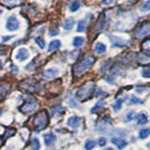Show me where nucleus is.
<instances>
[{
	"label": "nucleus",
	"instance_id": "a878e982",
	"mask_svg": "<svg viewBox=\"0 0 150 150\" xmlns=\"http://www.w3.org/2000/svg\"><path fill=\"white\" fill-rule=\"evenodd\" d=\"M36 42H37V44L40 46V49H43L44 47H45V40H44L43 38L38 37L37 39H36Z\"/></svg>",
	"mask_w": 150,
	"mask_h": 150
},
{
	"label": "nucleus",
	"instance_id": "ea45409f",
	"mask_svg": "<svg viewBox=\"0 0 150 150\" xmlns=\"http://www.w3.org/2000/svg\"><path fill=\"white\" fill-rule=\"evenodd\" d=\"M2 12H3V11H2V9H1V8H0V14H1Z\"/></svg>",
	"mask_w": 150,
	"mask_h": 150
},
{
	"label": "nucleus",
	"instance_id": "412c9836",
	"mask_svg": "<svg viewBox=\"0 0 150 150\" xmlns=\"http://www.w3.org/2000/svg\"><path fill=\"white\" fill-rule=\"evenodd\" d=\"M21 2H22V0H4V4L9 7L17 6V5H19Z\"/></svg>",
	"mask_w": 150,
	"mask_h": 150
},
{
	"label": "nucleus",
	"instance_id": "393cba45",
	"mask_svg": "<svg viewBox=\"0 0 150 150\" xmlns=\"http://www.w3.org/2000/svg\"><path fill=\"white\" fill-rule=\"evenodd\" d=\"M103 105H104V100H100L95 106H94V107L92 108L91 112H98V109H100V108L103 107Z\"/></svg>",
	"mask_w": 150,
	"mask_h": 150
},
{
	"label": "nucleus",
	"instance_id": "473e14b6",
	"mask_svg": "<svg viewBox=\"0 0 150 150\" xmlns=\"http://www.w3.org/2000/svg\"><path fill=\"white\" fill-rule=\"evenodd\" d=\"M98 144H100V146H104V145L106 144V139L103 138V137L100 138L98 139Z\"/></svg>",
	"mask_w": 150,
	"mask_h": 150
},
{
	"label": "nucleus",
	"instance_id": "b1692460",
	"mask_svg": "<svg viewBox=\"0 0 150 150\" xmlns=\"http://www.w3.org/2000/svg\"><path fill=\"white\" fill-rule=\"evenodd\" d=\"M125 98H118V100L115 101V103L114 104V109H115V111H118V110L121 109L122 103H123V101L125 100Z\"/></svg>",
	"mask_w": 150,
	"mask_h": 150
},
{
	"label": "nucleus",
	"instance_id": "4be33fe9",
	"mask_svg": "<svg viewBox=\"0 0 150 150\" xmlns=\"http://www.w3.org/2000/svg\"><path fill=\"white\" fill-rule=\"evenodd\" d=\"M149 134H150V129H144L140 131L139 136H140L141 139H145V138L148 137Z\"/></svg>",
	"mask_w": 150,
	"mask_h": 150
},
{
	"label": "nucleus",
	"instance_id": "9d476101",
	"mask_svg": "<svg viewBox=\"0 0 150 150\" xmlns=\"http://www.w3.org/2000/svg\"><path fill=\"white\" fill-rule=\"evenodd\" d=\"M95 52L98 54H104L106 53V45L102 42H98L95 45Z\"/></svg>",
	"mask_w": 150,
	"mask_h": 150
},
{
	"label": "nucleus",
	"instance_id": "c85d7f7f",
	"mask_svg": "<svg viewBox=\"0 0 150 150\" xmlns=\"http://www.w3.org/2000/svg\"><path fill=\"white\" fill-rule=\"evenodd\" d=\"M142 76L144 78H150V67H146L142 70Z\"/></svg>",
	"mask_w": 150,
	"mask_h": 150
},
{
	"label": "nucleus",
	"instance_id": "7c9ffc66",
	"mask_svg": "<svg viewBox=\"0 0 150 150\" xmlns=\"http://www.w3.org/2000/svg\"><path fill=\"white\" fill-rule=\"evenodd\" d=\"M58 33H59V30L57 29V28H51L50 31H49V35L51 37H54V36H56V35H58Z\"/></svg>",
	"mask_w": 150,
	"mask_h": 150
},
{
	"label": "nucleus",
	"instance_id": "e433bc0d",
	"mask_svg": "<svg viewBox=\"0 0 150 150\" xmlns=\"http://www.w3.org/2000/svg\"><path fill=\"white\" fill-rule=\"evenodd\" d=\"M2 68H3V65H2V61L0 60V70L2 69Z\"/></svg>",
	"mask_w": 150,
	"mask_h": 150
},
{
	"label": "nucleus",
	"instance_id": "423d86ee",
	"mask_svg": "<svg viewBox=\"0 0 150 150\" xmlns=\"http://www.w3.org/2000/svg\"><path fill=\"white\" fill-rule=\"evenodd\" d=\"M38 107V104L35 100H29V101H26L25 104H23L21 107V111L23 112H25V114H28V112H34Z\"/></svg>",
	"mask_w": 150,
	"mask_h": 150
},
{
	"label": "nucleus",
	"instance_id": "5701e85b",
	"mask_svg": "<svg viewBox=\"0 0 150 150\" xmlns=\"http://www.w3.org/2000/svg\"><path fill=\"white\" fill-rule=\"evenodd\" d=\"M141 11H150V0H146L141 5Z\"/></svg>",
	"mask_w": 150,
	"mask_h": 150
},
{
	"label": "nucleus",
	"instance_id": "2f4dec72",
	"mask_svg": "<svg viewBox=\"0 0 150 150\" xmlns=\"http://www.w3.org/2000/svg\"><path fill=\"white\" fill-rule=\"evenodd\" d=\"M32 142H33V144H34V149L35 150H39L40 147V144L39 140H38L37 138H34V139L32 140Z\"/></svg>",
	"mask_w": 150,
	"mask_h": 150
},
{
	"label": "nucleus",
	"instance_id": "58836bf2",
	"mask_svg": "<svg viewBox=\"0 0 150 150\" xmlns=\"http://www.w3.org/2000/svg\"><path fill=\"white\" fill-rule=\"evenodd\" d=\"M105 150H114L112 148H107V149H105Z\"/></svg>",
	"mask_w": 150,
	"mask_h": 150
},
{
	"label": "nucleus",
	"instance_id": "f8f14e48",
	"mask_svg": "<svg viewBox=\"0 0 150 150\" xmlns=\"http://www.w3.org/2000/svg\"><path fill=\"white\" fill-rule=\"evenodd\" d=\"M112 143L114 144H115L119 149H123L125 146H127V144H128L126 141L119 139V138H112Z\"/></svg>",
	"mask_w": 150,
	"mask_h": 150
},
{
	"label": "nucleus",
	"instance_id": "c9c22d12",
	"mask_svg": "<svg viewBox=\"0 0 150 150\" xmlns=\"http://www.w3.org/2000/svg\"><path fill=\"white\" fill-rule=\"evenodd\" d=\"M12 38V36H11V37H3V41H6V40H9V39H11Z\"/></svg>",
	"mask_w": 150,
	"mask_h": 150
},
{
	"label": "nucleus",
	"instance_id": "bb28decb",
	"mask_svg": "<svg viewBox=\"0 0 150 150\" xmlns=\"http://www.w3.org/2000/svg\"><path fill=\"white\" fill-rule=\"evenodd\" d=\"M95 145H96L95 141L89 140V141H87V142L86 143V145H84V147H86V150H91L92 148L95 147Z\"/></svg>",
	"mask_w": 150,
	"mask_h": 150
},
{
	"label": "nucleus",
	"instance_id": "72a5a7b5",
	"mask_svg": "<svg viewBox=\"0 0 150 150\" xmlns=\"http://www.w3.org/2000/svg\"><path fill=\"white\" fill-rule=\"evenodd\" d=\"M115 0H101V3L103 5H106V6H109V5L114 3Z\"/></svg>",
	"mask_w": 150,
	"mask_h": 150
},
{
	"label": "nucleus",
	"instance_id": "0eeeda50",
	"mask_svg": "<svg viewBox=\"0 0 150 150\" xmlns=\"http://www.w3.org/2000/svg\"><path fill=\"white\" fill-rule=\"evenodd\" d=\"M109 39L112 42V46L115 47H125L127 45V41L123 39H121L120 37H116L114 35H108Z\"/></svg>",
	"mask_w": 150,
	"mask_h": 150
},
{
	"label": "nucleus",
	"instance_id": "6ab92c4d",
	"mask_svg": "<svg viewBox=\"0 0 150 150\" xmlns=\"http://www.w3.org/2000/svg\"><path fill=\"white\" fill-rule=\"evenodd\" d=\"M81 7V3H80L78 0H74V1L69 5V11L71 12L77 11L78 9Z\"/></svg>",
	"mask_w": 150,
	"mask_h": 150
},
{
	"label": "nucleus",
	"instance_id": "9b49d317",
	"mask_svg": "<svg viewBox=\"0 0 150 150\" xmlns=\"http://www.w3.org/2000/svg\"><path fill=\"white\" fill-rule=\"evenodd\" d=\"M61 46V42L60 40H52L49 44V47H48V51L49 52H54V51H56L60 48Z\"/></svg>",
	"mask_w": 150,
	"mask_h": 150
},
{
	"label": "nucleus",
	"instance_id": "39448f33",
	"mask_svg": "<svg viewBox=\"0 0 150 150\" xmlns=\"http://www.w3.org/2000/svg\"><path fill=\"white\" fill-rule=\"evenodd\" d=\"M150 34V23H144L141 25L135 32V38L137 39H142V38L146 37Z\"/></svg>",
	"mask_w": 150,
	"mask_h": 150
},
{
	"label": "nucleus",
	"instance_id": "7ed1b4c3",
	"mask_svg": "<svg viewBox=\"0 0 150 150\" xmlns=\"http://www.w3.org/2000/svg\"><path fill=\"white\" fill-rule=\"evenodd\" d=\"M49 123V117L45 111L40 112L34 119V127L39 130L45 129Z\"/></svg>",
	"mask_w": 150,
	"mask_h": 150
},
{
	"label": "nucleus",
	"instance_id": "cd10ccee",
	"mask_svg": "<svg viewBox=\"0 0 150 150\" xmlns=\"http://www.w3.org/2000/svg\"><path fill=\"white\" fill-rule=\"evenodd\" d=\"M65 112V108H63L62 106H55L54 108L52 109V115H55L56 112Z\"/></svg>",
	"mask_w": 150,
	"mask_h": 150
},
{
	"label": "nucleus",
	"instance_id": "2eb2a0df",
	"mask_svg": "<svg viewBox=\"0 0 150 150\" xmlns=\"http://www.w3.org/2000/svg\"><path fill=\"white\" fill-rule=\"evenodd\" d=\"M80 123V118L78 116H71L68 120V125L72 127V128H77Z\"/></svg>",
	"mask_w": 150,
	"mask_h": 150
},
{
	"label": "nucleus",
	"instance_id": "dca6fc26",
	"mask_svg": "<svg viewBox=\"0 0 150 150\" xmlns=\"http://www.w3.org/2000/svg\"><path fill=\"white\" fill-rule=\"evenodd\" d=\"M84 43V39L83 37H75L73 39V42L72 44L75 48H80V47H82Z\"/></svg>",
	"mask_w": 150,
	"mask_h": 150
},
{
	"label": "nucleus",
	"instance_id": "6e6552de",
	"mask_svg": "<svg viewBox=\"0 0 150 150\" xmlns=\"http://www.w3.org/2000/svg\"><path fill=\"white\" fill-rule=\"evenodd\" d=\"M28 56H29L28 50L25 48H20L18 50V53L16 54V59L23 62V61H25L28 58Z\"/></svg>",
	"mask_w": 150,
	"mask_h": 150
},
{
	"label": "nucleus",
	"instance_id": "aec40b11",
	"mask_svg": "<svg viewBox=\"0 0 150 150\" xmlns=\"http://www.w3.org/2000/svg\"><path fill=\"white\" fill-rule=\"evenodd\" d=\"M137 121L138 123L141 124V125H144V124H146L148 122V118L147 116L145 115L144 114H140L137 117Z\"/></svg>",
	"mask_w": 150,
	"mask_h": 150
},
{
	"label": "nucleus",
	"instance_id": "f3484780",
	"mask_svg": "<svg viewBox=\"0 0 150 150\" xmlns=\"http://www.w3.org/2000/svg\"><path fill=\"white\" fill-rule=\"evenodd\" d=\"M86 25H87V22L86 20H80L78 22V26H77V32H84L86 29Z\"/></svg>",
	"mask_w": 150,
	"mask_h": 150
},
{
	"label": "nucleus",
	"instance_id": "ddd939ff",
	"mask_svg": "<svg viewBox=\"0 0 150 150\" xmlns=\"http://www.w3.org/2000/svg\"><path fill=\"white\" fill-rule=\"evenodd\" d=\"M54 141H55V136L54 134L48 133L44 135V142L47 146H50V145L53 144Z\"/></svg>",
	"mask_w": 150,
	"mask_h": 150
},
{
	"label": "nucleus",
	"instance_id": "1a4fd4ad",
	"mask_svg": "<svg viewBox=\"0 0 150 150\" xmlns=\"http://www.w3.org/2000/svg\"><path fill=\"white\" fill-rule=\"evenodd\" d=\"M58 74V69H55V68H50V69H47L44 73H43V76L46 79H52V78H54L56 75Z\"/></svg>",
	"mask_w": 150,
	"mask_h": 150
},
{
	"label": "nucleus",
	"instance_id": "f257e3e1",
	"mask_svg": "<svg viewBox=\"0 0 150 150\" xmlns=\"http://www.w3.org/2000/svg\"><path fill=\"white\" fill-rule=\"evenodd\" d=\"M95 61H96V58L94 57L93 55H87L86 58L83 59L81 62L74 67V69H73L74 74L76 75V76H81V75H83L87 69H89L92 67L94 63H95Z\"/></svg>",
	"mask_w": 150,
	"mask_h": 150
},
{
	"label": "nucleus",
	"instance_id": "f03ea898",
	"mask_svg": "<svg viewBox=\"0 0 150 150\" xmlns=\"http://www.w3.org/2000/svg\"><path fill=\"white\" fill-rule=\"evenodd\" d=\"M94 90H95V83L92 81L87 82L78 90L76 97L78 100H80L81 101L86 100L87 98L91 97Z\"/></svg>",
	"mask_w": 150,
	"mask_h": 150
},
{
	"label": "nucleus",
	"instance_id": "4468645a",
	"mask_svg": "<svg viewBox=\"0 0 150 150\" xmlns=\"http://www.w3.org/2000/svg\"><path fill=\"white\" fill-rule=\"evenodd\" d=\"M141 48H142L143 52L145 54H150V39L144 40L142 42V44H141Z\"/></svg>",
	"mask_w": 150,
	"mask_h": 150
},
{
	"label": "nucleus",
	"instance_id": "4c0bfd02",
	"mask_svg": "<svg viewBox=\"0 0 150 150\" xmlns=\"http://www.w3.org/2000/svg\"><path fill=\"white\" fill-rule=\"evenodd\" d=\"M1 145H2V140L0 139V146H1Z\"/></svg>",
	"mask_w": 150,
	"mask_h": 150
},
{
	"label": "nucleus",
	"instance_id": "c756f323",
	"mask_svg": "<svg viewBox=\"0 0 150 150\" xmlns=\"http://www.w3.org/2000/svg\"><path fill=\"white\" fill-rule=\"evenodd\" d=\"M137 103H143V100H140L138 98H136L135 96H131L130 100H129V104H137Z\"/></svg>",
	"mask_w": 150,
	"mask_h": 150
},
{
	"label": "nucleus",
	"instance_id": "20e7f679",
	"mask_svg": "<svg viewBox=\"0 0 150 150\" xmlns=\"http://www.w3.org/2000/svg\"><path fill=\"white\" fill-rule=\"evenodd\" d=\"M19 27H20V22L17 19V17L15 15H11L8 18L7 20V23H6V28L7 30L8 31H16L19 29Z\"/></svg>",
	"mask_w": 150,
	"mask_h": 150
},
{
	"label": "nucleus",
	"instance_id": "f704fd0d",
	"mask_svg": "<svg viewBox=\"0 0 150 150\" xmlns=\"http://www.w3.org/2000/svg\"><path fill=\"white\" fill-rule=\"evenodd\" d=\"M135 115V112H129V115H128V120H131L134 117Z\"/></svg>",
	"mask_w": 150,
	"mask_h": 150
},
{
	"label": "nucleus",
	"instance_id": "a211bd4d",
	"mask_svg": "<svg viewBox=\"0 0 150 150\" xmlns=\"http://www.w3.org/2000/svg\"><path fill=\"white\" fill-rule=\"evenodd\" d=\"M74 20L72 18H70V19H68V20H66L64 23H63V27H64V29L66 30H70V29H72V27L74 25Z\"/></svg>",
	"mask_w": 150,
	"mask_h": 150
}]
</instances>
